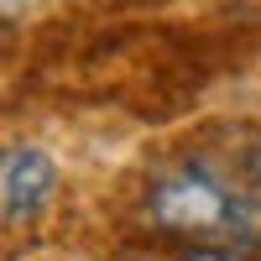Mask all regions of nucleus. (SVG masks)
Returning a JSON list of instances; mask_svg holds the SVG:
<instances>
[{"label": "nucleus", "instance_id": "1", "mask_svg": "<svg viewBox=\"0 0 261 261\" xmlns=\"http://www.w3.org/2000/svg\"><path fill=\"white\" fill-rule=\"evenodd\" d=\"M141 214L193 251H261V125H204L162 151L146 172Z\"/></svg>", "mask_w": 261, "mask_h": 261}, {"label": "nucleus", "instance_id": "2", "mask_svg": "<svg viewBox=\"0 0 261 261\" xmlns=\"http://www.w3.org/2000/svg\"><path fill=\"white\" fill-rule=\"evenodd\" d=\"M0 193H6V225H32L58 193V162L42 146L11 141L6 146V172H0Z\"/></svg>", "mask_w": 261, "mask_h": 261}, {"label": "nucleus", "instance_id": "3", "mask_svg": "<svg viewBox=\"0 0 261 261\" xmlns=\"http://www.w3.org/2000/svg\"><path fill=\"white\" fill-rule=\"evenodd\" d=\"M183 261H261V251H188Z\"/></svg>", "mask_w": 261, "mask_h": 261}]
</instances>
